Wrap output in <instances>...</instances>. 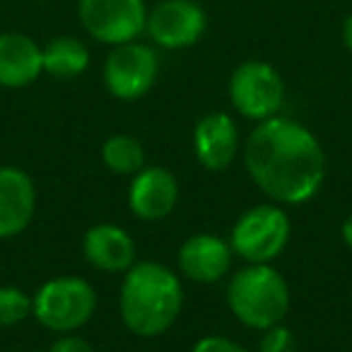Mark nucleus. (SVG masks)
Wrapping results in <instances>:
<instances>
[{
    "mask_svg": "<svg viewBox=\"0 0 352 352\" xmlns=\"http://www.w3.org/2000/svg\"><path fill=\"white\" fill-rule=\"evenodd\" d=\"M145 147L135 135L116 133L107 138L102 145V162L109 171L118 176H135L140 169H145Z\"/></svg>",
    "mask_w": 352,
    "mask_h": 352,
    "instance_id": "f3484780",
    "label": "nucleus"
},
{
    "mask_svg": "<svg viewBox=\"0 0 352 352\" xmlns=\"http://www.w3.org/2000/svg\"><path fill=\"white\" fill-rule=\"evenodd\" d=\"M179 203V182L166 166H145L131 179L128 208L142 222L164 220Z\"/></svg>",
    "mask_w": 352,
    "mask_h": 352,
    "instance_id": "9d476101",
    "label": "nucleus"
},
{
    "mask_svg": "<svg viewBox=\"0 0 352 352\" xmlns=\"http://www.w3.org/2000/svg\"><path fill=\"white\" fill-rule=\"evenodd\" d=\"M292 222L278 203L254 206L234 222L230 246L244 263H273L289 244Z\"/></svg>",
    "mask_w": 352,
    "mask_h": 352,
    "instance_id": "39448f33",
    "label": "nucleus"
},
{
    "mask_svg": "<svg viewBox=\"0 0 352 352\" xmlns=\"http://www.w3.org/2000/svg\"><path fill=\"white\" fill-rule=\"evenodd\" d=\"M239 128L234 118L225 111H212L203 116L193 128V152L203 169L225 171L239 155Z\"/></svg>",
    "mask_w": 352,
    "mask_h": 352,
    "instance_id": "f8f14e48",
    "label": "nucleus"
},
{
    "mask_svg": "<svg viewBox=\"0 0 352 352\" xmlns=\"http://www.w3.org/2000/svg\"><path fill=\"white\" fill-rule=\"evenodd\" d=\"M340 36H342V44L345 49L352 54V12L342 20V27H340Z\"/></svg>",
    "mask_w": 352,
    "mask_h": 352,
    "instance_id": "4be33fe9",
    "label": "nucleus"
},
{
    "mask_svg": "<svg viewBox=\"0 0 352 352\" xmlns=\"http://www.w3.org/2000/svg\"><path fill=\"white\" fill-rule=\"evenodd\" d=\"M258 350L256 352H297V342H294V333L287 326L278 323V326L261 331Z\"/></svg>",
    "mask_w": 352,
    "mask_h": 352,
    "instance_id": "6ab92c4d",
    "label": "nucleus"
},
{
    "mask_svg": "<svg viewBox=\"0 0 352 352\" xmlns=\"http://www.w3.org/2000/svg\"><path fill=\"white\" fill-rule=\"evenodd\" d=\"M82 254L102 273H126L138 263V249L131 232L113 222H99L85 232Z\"/></svg>",
    "mask_w": 352,
    "mask_h": 352,
    "instance_id": "4468645a",
    "label": "nucleus"
},
{
    "mask_svg": "<svg viewBox=\"0 0 352 352\" xmlns=\"http://www.w3.org/2000/svg\"><path fill=\"white\" fill-rule=\"evenodd\" d=\"M97 311V292L85 278L58 275L32 294V316L58 336L75 333L92 321Z\"/></svg>",
    "mask_w": 352,
    "mask_h": 352,
    "instance_id": "20e7f679",
    "label": "nucleus"
},
{
    "mask_svg": "<svg viewBox=\"0 0 352 352\" xmlns=\"http://www.w3.org/2000/svg\"><path fill=\"white\" fill-rule=\"evenodd\" d=\"M32 316V294L15 285L0 287V328L20 326Z\"/></svg>",
    "mask_w": 352,
    "mask_h": 352,
    "instance_id": "a211bd4d",
    "label": "nucleus"
},
{
    "mask_svg": "<svg viewBox=\"0 0 352 352\" xmlns=\"http://www.w3.org/2000/svg\"><path fill=\"white\" fill-rule=\"evenodd\" d=\"M78 17L82 30L94 41L121 46L145 34V0H78Z\"/></svg>",
    "mask_w": 352,
    "mask_h": 352,
    "instance_id": "6e6552de",
    "label": "nucleus"
},
{
    "mask_svg": "<svg viewBox=\"0 0 352 352\" xmlns=\"http://www.w3.org/2000/svg\"><path fill=\"white\" fill-rule=\"evenodd\" d=\"M44 73L41 46L22 32H0V87L22 89Z\"/></svg>",
    "mask_w": 352,
    "mask_h": 352,
    "instance_id": "2eb2a0df",
    "label": "nucleus"
},
{
    "mask_svg": "<svg viewBox=\"0 0 352 352\" xmlns=\"http://www.w3.org/2000/svg\"><path fill=\"white\" fill-rule=\"evenodd\" d=\"M184 307V285L164 263L138 261L118 292V314L133 336L157 338L176 323Z\"/></svg>",
    "mask_w": 352,
    "mask_h": 352,
    "instance_id": "f03ea898",
    "label": "nucleus"
},
{
    "mask_svg": "<svg viewBox=\"0 0 352 352\" xmlns=\"http://www.w3.org/2000/svg\"><path fill=\"white\" fill-rule=\"evenodd\" d=\"M244 166L251 182L278 206L314 201L326 182V152L304 123L273 116L254 126L244 142Z\"/></svg>",
    "mask_w": 352,
    "mask_h": 352,
    "instance_id": "f257e3e1",
    "label": "nucleus"
},
{
    "mask_svg": "<svg viewBox=\"0 0 352 352\" xmlns=\"http://www.w3.org/2000/svg\"><path fill=\"white\" fill-rule=\"evenodd\" d=\"M340 236H342V241H345V246H350V249H352V212L345 217V222H342Z\"/></svg>",
    "mask_w": 352,
    "mask_h": 352,
    "instance_id": "5701e85b",
    "label": "nucleus"
},
{
    "mask_svg": "<svg viewBox=\"0 0 352 352\" xmlns=\"http://www.w3.org/2000/svg\"><path fill=\"white\" fill-rule=\"evenodd\" d=\"M176 263H179L184 278L198 285H212L230 275L232 263H234V251L227 239L210 234V232H201L184 241Z\"/></svg>",
    "mask_w": 352,
    "mask_h": 352,
    "instance_id": "9b49d317",
    "label": "nucleus"
},
{
    "mask_svg": "<svg viewBox=\"0 0 352 352\" xmlns=\"http://www.w3.org/2000/svg\"><path fill=\"white\" fill-rule=\"evenodd\" d=\"M49 352H94L85 338L75 336V333H63L51 342Z\"/></svg>",
    "mask_w": 352,
    "mask_h": 352,
    "instance_id": "412c9836",
    "label": "nucleus"
},
{
    "mask_svg": "<svg viewBox=\"0 0 352 352\" xmlns=\"http://www.w3.org/2000/svg\"><path fill=\"white\" fill-rule=\"evenodd\" d=\"M227 94L239 116L254 123L278 116L285 104L283 75L265 60H244L230 75Z\"/></svg>",
    "mask_w": 352,
    "mask_h": 352,
    "instance_id": "423d86ee",
    "label": "nucleus"
},
{
    "mask_svg": "<svg viewBox=\"0 0 352 352\" xmlns=\"http://www.w3.org/2000/svg\"><path fill=\"white\" fill-rule=\"evenodd\" d=\"M44 73L54 80H75L89 68V49L78 36L60 34L41 46Z\"/></svg>",
    "mask_w": 352,
    "mask_h": 352,
    "instance_id": "dca6fc26",
    "label": "nucleus"
},
{
    "mask_svg": "<svg viewBox=\"0 0 352 352\" xmlns=\"http://www.w3.org/2000/svg\"><path fill=\"white\" fill-rule=\"evenodd\" d=\"M36 215V186L20 166H0V239H12Z\"/></svg>",
    "mask_w": 352,
    "mask_h": 352,
    "instance_id": "ddd939ff",
    "label": "nucleus"
},
{
    "mask_svg": "<svg viewBox=\"0 0 352 352\" xmlns=\"http://www.w3.org/2000/svg\"><path fill=\"white\" fill-rule=\"evenodd\" d=\"M206 30L208 15L196 0H160L147 10L145 34L160 49H191L203 39Z\"/></svg>",
    "mask_w": 352,
    "mask_h": 352,
    "instance_id": "1a4fd4ad",
    "label": "nucleus"
},
{
    "mask_svg": "<svg viewBox=\"0 0 352 352\" xmlns=\"http://www.w3.org/2000/svg\"><path fill=\"white\" fill-rule=\"evenodd\" d=\"M102 75L113 99L135 102L155 87L157 75H160V56L152 46L138 39L111 46V54L104 60Z\"/></svg>",
    "mask_w": 352,
    "mask_h": 352,
    "instance_id": "0eeeda50",
    "label": "nucleus"
},
{
    "mask_svg": "<svg viewBox=\"0 0 352 352\" xmlns=\"http://www.w3.org/2000/svg\"><path fill=\"white\" fill-rule=\"evenodd\" d=\"M289 285L270 263H246L227 285V304L239 323L268 331L285 321L289 311Z\"/></svg>",
    "mask_w": 352,
    "mask_h": 352,
    "instance_id": "7ed1b4c3",
    "label": "nucleus"
},
{
    "mask_svg": "<svg viewBox=\"0 0 352 352\" xmlns=\"http://www.w3.org/2000/svg\"><path fill=\"white\" fill-rule=\"evenodd\" d=\"M191 352H251V350H246L241 342L232 340L227 336H203L193 345Z\"/></svg>",
    "mask_w": 352,
    "mask_h": 352,
    "instance_id": "aec40b11",
    "label": "nucleus"
}]
</instances>
